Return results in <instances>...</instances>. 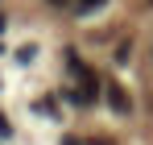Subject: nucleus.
Wrapping results in <instances>:
<instances>
[{
  "instance_id": "obj_1",
  "label": "nucleus",
  "mask_w": 153,
  "mask_h": 145,
  "mask_svg": "<svg viewBox=\"0 0 153 145\" xmlns=\"http://www.w3.org/2000/svg\"><path fill=\"white\" fill-rule=\"evenodd\" d=\"M108 104H112L116 112H128V96H124L120 83H108Z\"/></svg>"
},
{
  "instance_id": "obj_2",
  "label": "nucleus",
  "mask_w": 153,
  "mask_h": 145,
  "mask_svg": "<svg viewBox=\"0 0 153 145\" xmlns=\"http://www.w3.org/2000/svg\"><path fill=\"white\" fill-rule=\"evenodd\" d=\"M75 4H79V8H100L103 0H75Z\"/></svg>"
},
{
  "instance_id": "obj_3",
  "label": "nucleus",
  "mask_w": 153,
  "mask_h": 145,
  "mask_svg": "<svg viewBox=\"0 0 153 145\" xmlns=\"http://www.w3.org/2000/svg\"><path fill=\"white\" fill-rule=\"evenodd\" d=\"M8 133H13V124H8L4 116H0V137H8Z\"/></svg>"
},
{
  "instance_id": "obj_4",
  "label": "nucleus",
  "mask_w": 153,
  "mask_h": 145,
  "mask_svg": "<svg viewBox=\"0 0 153 145\" xmlns=\"http://www.w3.org/2000/svg\"><path fill=\"white\" fill-rule=\"evenodd\" d=\"M62 145H79V141H75V137H66V141H62Z\"/></svg>"
},
{
  "instance_id": "obj_5",
  "label": "nucleus",
  "mask_w": 153,
  "mask_h": 145,
  "mask_svg": "<svg viewBox=\"0 0 153 145\" xmlns=\"http://www.w3.org/2000/svg\"><path fill=\"white\" fill-rule=\"evenodd\" d=\"M91 145H112V141H91Z\"/></svg>"
},
{
  "instance_id": "obj_6",
  "label": "nucleus",
  "mask_w": 153,
  "mask_h": 145,
  "mask_svg": "<svg viewBox=\"0 0 153 145\" xmlns=\"http://www.w3.org/2000/svg\"><path fill=\"white\" fill-rule=\"evenodd\" d=\"M0 33H4V17H0Z\"/></svg>"
}]
</instances>
